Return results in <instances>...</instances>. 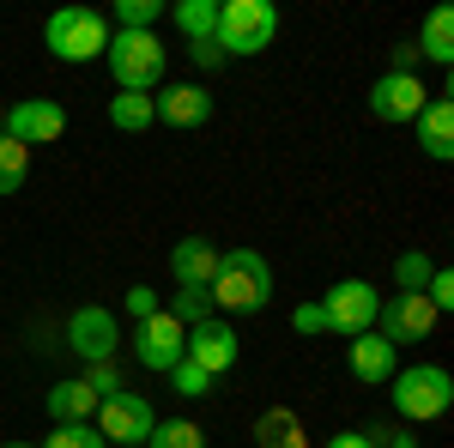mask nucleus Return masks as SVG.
Segmentation results:
<instances>
[{
    "label": "nucleus",
    "instance_id": "obj_10",
    "mask_svg": "<svg viewBox=\"0 0 454 448\" xmlns=\"http://www.w3.org/2000/svg\"><path fill=\"white\" fill-rule=\"evenodd\" d=\"M182 351H188V327L176 321L170 310L145 315L140 327H134V358H140L145 370H158V376H170L176 364H182Z\"/></svg>",
    "mask_w": 454,
    "mask_h": 448
},
{
    "label": "nucleus",
    "instance_id": "obj_18",
    "mask_svg": "<svg viewBox=\"0 0 454 448\" xmlns=\"http://www.w3.org/2000/svg\"><path fill=\"white\" fill-rule=\"evenodd\" d=\"M43 406H49L55 424H91L104 400L85 388V376H67V381H55V388H49V400H43Z\"/></svg>",
    "mask_w": 454,
    "mask_h": 448
},
{
    "label": "nucleus",
    "instance_id": "obj_20",
    "mask_svg": "<svg viewBox=\"0 0 454 448\" xmlns=\"http://www.w3.org/2000/svg\"><path fill=\"white\" fill-rule=\"evenodd\" d=\"M419 61H436V67H449L454 61V12L449 6H430V19H424V31H419Z\"/></svg>",
    "mask_w": 454,
    "mask_h": 448
},
{
    "label": "nucleus",
    "instance_id": "obj_6",
    "mask_svg": "<svg viewBox=\"0 0 454 448\" xmlns=\"http://www.w3.org/2000/svg\"><path fill=\"white\" fill-rule=\"evenodd\" d=\"M376 310H382V297L370 279H340L321 297V327L340 340H364V334H376Z\"/></svg>",
    "mask_w": 454,
    "mask_h": 448
},
{
    "label": "nucleus",
    "instance_id": "obj_15",
    "mask_svg": "<svg viewBox=\"0 0 454 448\" xmlns=\"http://www.w3.org/2000/svg\"><path fill=\"white\" fill-rule=\"evenodd\" d=\"M170 273H176V291H207L212 273H218V242L182 237V242L170 248Z\"/></svg>",
    "mask_w": 454,
    "mask_h": 448
},
{
    "label": "nucleus",
    "instance_id": "obj_25",
    "mask_svg": "<svg viewBox=\"0 0 454 448\" xmlns=\"http://www.w3.org/2000/svg\"><path fill=\"white\" fill-rule=\"evenodd\" d=\"M109 19H115L109 31H152V25L164 19V0H115Z\"/></svg>",
    "mask_w": 454,
    "mask_h": 448
},
{
    "label": "nucleus",
    "instance_id": "obj_1",
    "mask_svg": "<svg viewBox=\"0 0 454 448\" xmlns=\"http://www.w3.org/2000/svg\"><path fill=\"white\" fill-rule=\"evenodd\" d=\"M207 297H212V310H224V315H261L273 303V267H267V255L248 248V242L243 248H224Z\"/></svg>",
    "mask_w": 454,
    "mask_h": 448
},
{
    "label": "nucleus",
    "instance_id": "obj_31",
    "mask_svg": "<svg viewBox=\"0 0 454 448\" xmlns=\"http://www.w3.org/2000/svg\"><path fill=\"white\" fill-rule=\"evenodd\" d=\"M158 310H164V303H158L152 285H128V315H134V321H145V315H158Z\"/></svg>",
    "mask_w": 454,
    "mask_h": 448
},
{
    "label": "nucleus",
    "instance_id": "obj_23",
    "mask_svg": "<svg viewBox=\"0 0 454 448\" xmlns=\"http://www.w3.org/2000/svg\"><path fill=\"white\" fill-rule=\"evenodd\" d=\"M176 25L188 43H207L212 25H218V0H176Z\"/></svg>",
    "mask_w": 454,
    "mask_h": 448
},
{
    "label": "nucleus",
    "instance_id": "obj_3",
    "mask_svg": "<svg viewBox=\"0 0 454 448\" xmlns=\"http://www.w3.org/2000/svg\"><path fill=\"white\" fill-rule=\"evenodd\" d=\"M43 49L55 61H67V67H91V61H104V49H109V19L91 12V6H61L43 25Z\"/></svg>",
    "mask_w": 454,
    "mask_h": 448
},
{
    "label": "nucleus",
    "instance_id": "obj_27",
    "mask_svg": "<svg viewBox=\"0 0 454 448\" xmlns=\"http://www.w3.org/2000/svg\"><path fill=\"white\" fill-rule=\"evenodd\" d=\"M36 448H109V443L98 436V424H55Z\"/></svg>",
    "mask_w": 454,
    "mask_h": 448
},
{
    "label": "nucleus",
    "instance_id": "obj_32",
    "mask_svg": "<svg viewBox=\"0 0 454 448\" xmlns=\"http://www.w3.org/2000/svg\"><path fill=\"white\" fill-rule=\"evenodd\" d=\"M291 327H297V334H327V327H321V303H297V310H291Z\"/></svg>",
    "mask_w": 454,
    "mask_h": 448
},
{
    "label": "nucleus",
    "instance_id": "obj_38",
    "mask_svg": "<svg viewBox=\"0 0 454 448\" xmlns=\"http://www.w3.org/2000/svg\"><path fill=\"white\" fill-rule=\"evenodd\" d=\"M140 448H145V443H140Z\"/></svg>",
    "mask_w": 454,
    "mask_h": 448
},
{
    "label": "nucleus",
    "instance_id": "obj_11",
    "mask_svg": "<svg viewBox=\"0 0 454 448\" xmlns=\"http://www.w3.org/2000/svg\"><path fill=\"white\" fill-rule=\"evenodd\" d=\"M430 327H436V310H430L424 291H394L382 310H376V334H382L394 351L412 345V340H430Z\"/></svg>",
    "mask_w": 454,
    "mask_h": 448
},
{
    "label": "nucleus",
    "instance_id": "obj_12",
    "mask_svg": "<svg viewBox=\"0 0 454 448\" xmlns=\"http://www.w3.org/2000/svg\"><path fill=\"white\" fill-rule=\"evenodd\" d=\"M424 104H430V91H424L419 73H382V79L370 85V115H376V122H387V128L419 122Z\"/></svg>",
    "mask_w": 454,
    "mask_h": 448
},
{
    "label": "nucleus",
    "instance_id": "obj_29",
    "mask_svg": "<svg viewBox=\"0 0 454 448\" xmlns=\"http://www.w3.org/2000/svg\"><path fill=\"white\" fill-rule=\"evenodd\" d=\"M170 381H176V394H182V400H207V394H212V376L200 370V364H188V358L170 370Z\"/></svg>",
    "mask_w": 454,
    "mask_h": 448
},
{
    "label": "nucleus",
    "instance_id": "obj_26",
    "mask_svg": "<svg viewBox=\"0 0 454 448\" xmlns=\"http://www.w3.org/2000/svg\"><path fill=\"white\" fill-rule=\"evenodd\" d=\"M430 273H436V261H430L424 248H406V255L394 261V285H400V291H424Z\"/></svg>",
    "mask_w": 454,
    "mask_h": 448
},
{
    "label": "nucleus",
    "instance_id": "obj_37",
    "mask_svg": "<svg viewBox=\"0 0 454 448\" xmlns=\"http://www.w3.org/2000/svg\"><path fill=\"white\" fill-rule=\"evenodd\" d=\"M0 448H36V443H0Z\"/></svg>",
    "mask_w": 454,
    "mask_h": 448
},
{
    "label": "nucleus",
    "instance_id": "obj_36",
    "mask_svg": "<svg viewBox=\"0 0 454 448\" xmlns=\"http://www.w3.org/2000/svg\"><path fill=\"white\" fill-rule=\"evenodd\" d=\"M376 448H419V443H406V436H387V443H376Z\"/></svg>",
    "mask_w": 454,
    "mask_h": 448
},
{
    "label": "nucleus",
    "instance_id": "obj_2",
    "mask_svg": "<svg viewBox=\"0 0 454 448\" xmlns=\"http://www.w3.org/2000/svg\"><path fill=\"white\" fill-rule=\"evenodd\" d=\"M104 67L115 79V91H158L164 85V67H170V49L158 43V31H109Z\"/></svg>",
    "mask_w": 454,
    "mask_h": 448
},
{
    "label": "nucleus",
    "instance_id": "obj_4",
    "mask_svg": "<svg viewBox=\"0 0 454 448\" xmlns=\"http://www.w3.org/2000/svg\"><path fill=\"white\" fill-rule=\"evenodd\" d=\"M273 36H279V12L267 0H218V25H212L218 55H261L273 49Z\"/></svg>",
    "mask_w": 454,
    "mask_h": 448
},
{
    "label": "nucleus",
    "instance_id": "obj_35",
    "mask_svg": "<svg viewBox=\"0 0 454 448\" xmlns=\"http://www.w3.org/2000/svg\"><path fill=\"white\" fill-rule=\"evenodd\" d=\"M387 73H419V49H412V43H400V49H394V67Z\"/></svg>",
    "mask_w": 454,
    "mask_h": 448
},
{
    "label": "nucleus",
    "instance_id": "obj_34",
    "mask_svg": "<svg viewBox=\"0 0 454 448\" xmlns=\"http://www.w3.org/2000/svg\"><path fill=\"white\" fill-rule=\"evenodd\" d=\"M321 448H376V436L370 430H340V436H327Z\"/></svg>",
    "mask_w": 454,
    "mask_h": 448
},
{
    "label": "nucleus",
    "instance_id": "obj_8",
    "mask_svg": "<svg viewBox=\"0 0 454 448\" xmlns=\"http://www.w3.org/2000/svg\"><path fill=\"white\" fill-rule=\"evenodd\" d=\"M91 424H98V436H104L109 448H140L145 436H152L158 413H152V400H145V394H128V388H121V394H109L104 406H98Z\"/></svg>",
    "mask_w": 454,
    "mask_h": 448
},
{
    "label": "nucleus",
    "instance_id": "obj_17",
    "mask_svg": "<svg viewBox=\"0 0 454 448\" xmlns=\"http://www.w3.org/2000/svg\"><path fill=\"white\" fill-rule=\"evenodd\" d=\"M419 145H424V158H436V164L454 158V104H449V91L419 109Z\"/></svg>",
    "mask_w": 454,
    "mask_h": 448
},
{
    "label": "nucleus",
    "instance_id": "obj_28",
    "mask_svg": "<svg viewBox=\"0 0 454 448\" xmlns=\"http://www.w3.org/2000/svg\"><path fill=\"white\" fill-rule=\"evenodd\" d=\"M170 315L182 321V327H200V321H212L218 310H212V297H207V291H176Z\"/></svg>",
    "mask_w": 454,
    "mask_h": 448
},
{
    "label": "nucleus",
    "instance_id": "obj_7",
    "mask_svg": "<svg viewBox=\"0 0 454 448\" xmlns=\"http://www.w3.org/2000/svg\"><path fill=\"white\" fill-rule=\"evenodd\" d=\"M67 351L79 364H115V351H121V321H115V310H104V303L73 310L67 315Z\"/></svg>",
    "mask_w": 454,
    "mask_h": 448
},
{
    "label": "nucleus",
    "instance_id": "obj_13",
    "mask_svg": "<svg viewBox=\"0 0 454 448\" xmlns=\"http://www.w3.org/2000/svg\"><path fill=\"white\" fill-rule=\"evenodd\" d=\"M188 364H200L212 381L218 376H231L237 370V358H243V345H237V334H231V321H200V327H188V351H182Z\"/></svg>",
    "mask_w": 454,
    "mask_h": 448
},
{
    "label": "nucleus",
    "instance_id": "obj_24",
    "mask_svg": "<svg viewBox=\"0 0 454 448\" xmlns=\"http://www.w3.org/2000/svg\"><path fill=\"white\" fill-rule=\"evenodd\" d=\"M25 182H31V152L0 134V194H19Z\"/></svg>",
    "mask_w": 454,
    "mask_h": 448
},
{
    "label": "nucleus",
    "instance_id": "obj_19",
    "mask_svg": "<svg viewBox=\"0 0 454 448\" xmlns=\"http://www.w3.org/2000/svg\"><path fill=\"white\" fill-rule=\"evenodd\" d=\"M254 448H309V436H303V418L291 413V406L261 413V418H254Z\"/></svg>",
    "mask_w": 454,
    "mask_h": 448
},
{
    "label": "nucleus",
    "instance_id": "obj_9",
    "mask_svg": "<svg viewBox=\"0 0 454 448\" xmlns=\"http://www.w3.org/2000/svg\"><path fill=\"white\" fill-rule=\"evenodd\" d=\"M0 134L19 139L25 152L31 145H55V139L67 134V109L55 104V98H19V104H6V115H0Z\"/></svg>",
    "mask_w": 454,
    "mask_h": 448
},
{
    "label": "nucleus",
    "instance_id": "obj_33",
    "mask_svg": "<svg viewBox=\"0 0 454 448\" xmlns=\"http://www.w3.org/2000/svg\"><path fill=\"white\" fill-rule=\"evenodd\" d=\"M188 55H194V67H224V55H218V43H212V36H207V43H188Z\"/></svg>",
    "mask_w": 454,
    "mask_h": 448
},
{
    "label": "nucleus",
    "instance_id": "obj_14",
    "mask_svg": "<svg viewBox=\"0 0 454 448\" xmlns=\"http://www.w3.org/2000/svg\"><path fill=\"white\" fill-rule=\"evenodd\" d=\"M152 109L164 128H207L212 122V91L207 85H158L152 91Z\"/></svg>",
    "mask_w": 454,
    "mask_h": 448
},
{
    "label": "nucleus",
    "instance_id": "obj_22",
    "mask_svg": "<svg viewBox=\"0 0 454 448\" xmlns=\"http://www.w3.org/2000/svg\"><path fill=\"white\" fill-rule=\"evenodd\" d=\"M145 448H207V430H200L194 418H158L152 436H145Z\"/></svg>",
    "mask_w": 454,
    "mask_h": 448
},
{
    "label": "nucleus",
    "instance_id": "obj_5",
    "mask_svg": "<svg viewBox=\"0 0 454 448\" xmlns=\"http://www.w3.org/2000/svg\"><path fill=\"white\" fill-rule=\"evenodd\" d=\"M387 400H394V413H400V418L430 424V418H442L454 406V376L442 370V364H412V370H394Z\"/></svg>",
    "mask_w": 454,
    "mask_h": 448
},
{
    "label": "nucleus",
    "instance_id": "obj_16",
    "mask_svg": "<svg viewBox=\"0 0 454 448\" xmlns=\"http://www.w3.org/2000/svg\"><path fill=\"white\" fill-rule=\"evenodd\" d=\"M346 370L364 381V388H387V381H394V370H400V351H394L382 334H364V340H351Z\"/></svg>",
    "mask_w": 454,
    "mask_h": 448
},
{
    "label": "nucleus",
    "instance_id": "obj_21",
    "mask_svg": "<svg viewBox=\"0 0 454 448\" xmlns=\"http://www.w3.org/2000/svg\"><path fill=\"white\" fill-rule=\"evenodd\" d=\"M152 122H158V109H152L145 91H115V98H109V128H115V134H145Z\"/></svg>",
    "mask_w": 454,
    "mask_h": 448
},
{
    "label": "nucleus",
    "instance_id": "obj_30",
    "mask_svg": "<svg viewBox=\"0 0 454 448\" xmlns=\"http://www.w3.org/2000/svg\"><path fill=\"white\" fill-rule=\"evenodd\" d=\"M85 388H91L98 400H109V394H121V370H115V364H91V370H85Z\"/></svg>",
    "mask_w": 454,
    "mask_h": 448
}]
</instances>
